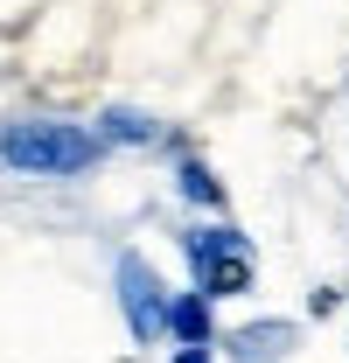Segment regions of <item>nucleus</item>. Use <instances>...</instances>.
<instances>
[{"label": "nucleus", "mask_w": 349, "mask_h": 363, "mask_svg": "<svg viewBox=\"0 0 349 363\" xmlns=\"http://www.w3.org/2000/svg\"><path fill=\"white\" fill-rule=\"evenodd\" d=\"M105 140L77 112H0V175L14 182H84Z\"/></svg>", "instance_id": "1"}, {"label": "nucleus", "mask_w": 349, "mask_h": 363, "mask_svg": "<svg viewBox=\"0 0 349 363\" xmlns=\"http://www.w3.org/2000/svg\"><path fill=\"white\" fill-rule=\"evenodd\" d=\"M182 266H189V286L210 294V301H245L259 286V252L252 238L231 224V217H196L182 224Z\"/></svg>", "instance_id": "2"}, {"label": "nucleus", "mask_w": 349, "mask_h": 363, "mask_svg": "<svg viewBox=\"0 0 349 363\" xmlns=\"http://www.w3.org/2000/svg\"><path fill=\"white\" fill-rule=\"evenodd\" d=\"M168 294L174 286L161 279V266L140 245L112 252V308H119V321H126V335L140 350H161L168 342Z\"/></svg>", "instance_id": "3"}, {"label": "nucleus", "mask_w": 349, "mask_h": 363, "mask_svg": "<svg viewBox=\"0 0 349 363\" xmlns=\"http://www.w3.org/2000/svg\"><path fill=\"white\" fill-rule=\"evenodd\" d=\"M168 189H174V203H182V210H196V217H231V189H223V175L196 154V147H174Z\"/></svg>", "instance_id": "4"}, {"label": "nucleus", "mask_w": 349, "mask_h": 363, "mask_svg": "<svg viewBox=\"0 0 349 363\" xmlns=\"http://www.w3.org/2000/svg\"><path fill=\"white\" fill-rule=\"evenodd\" d=\"M91 133L105 140V154H147V147H168V126L140 105H105L91 112Z\"/></svg>", "instance_id": "5"}, {"label": "nucleus", "mask_w": 349, "mask_h": 363, "mask_svg": "<svg viewBox=\"0 0 349 363\" xmlns=\"http://www.w3.org/2000/svg\"><path fill=\"white\" fill-rule=\"evenodd\" d=\"M223 321H217V301L196 294V286H174L168 294V342H217ZM161 342V350H168Z\"/></svg>", "instance_id": "6"}, {"label": "nucleus", "mask_w": 349, "mask_h": 363, "mask_svg": "<svg viewBox=\"0 0 349 363\" xmlns=\"http://www.w3.org/2000/svg\"><path fill=\"white\" fill-rule=\"evenodd\" d=\"M279 342H294V321H259V328H231V335H217V350H231L238 363H272Z\"/></svg>", "instance_id": "7"}, {"label": "nucleus", "mask_w": 349, "mask_h": 363, "mask_svg": "<svg viewBox=\"0 0 349 363\" xmlns=\"http://www.w3.org/2000/svg\"><path fill=\"white\" fill-rule=\"evenodd\" d=\"M161 363H217V342H168Z\"/></svg>", "instance_id": "8"}]
</instances>
